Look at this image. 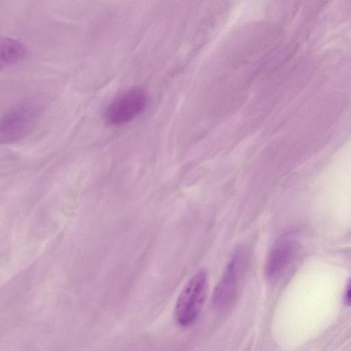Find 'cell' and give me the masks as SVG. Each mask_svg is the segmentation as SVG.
Listing matches in <instances>:
<instances>
[{
	"mask_svg": "<svg viewBox=\"0 0 351 351\" xmlns=\"http://www.w3.org/2000/svg\"><path fill=\"white\" fill-rule=\"evenodd\" d=\"M38 101L27 100L16 104L0 117V144L15 142L25 136L40 114Z\"/></svg>",
	"mask_w": 351,
	"mask_h": 351,
	"instance_id": "1",
	"label": "cell"
},
{
	"mask_svg": "<svg viewBox=\"0 0 351 351\" xmlns=\"http://www.w3.org/2000/svg\"><path fill=\"white\" fill-rule=\"evenodd\" d=\"M208 288L206 273L197 272L180 293L176 305L175 316L182 326H189L197 319L206 299Z\"/></svg>",
	"mask_w": 351,
	"mask_h": 351,
	"instance_id": "2",
	"label": "cell"
},
{
	"mask_svg": "<svg viewBox=\"0 0 351 351\" xmlns=\"http://www.w3.org/2000/svg\"><path fill=\"white\" fill-rule=\"evenodd\" d=\"M147 100V95L144 90L131 89L110 104L106 113V120L112 125L127 123L144 110Z\"/></svg>",
	"mask_w": 351,
	"mask_h": 351,
	"instance_id": "3",
	"label": "cell"
},
{
	"mask_svg": "<svg viewBox=\"0 0 351 351\" xmlns=\"http://www.w3.org/2000/svg\"><path fill=\"white\" fill-rule=\"evenodd\" d=\"M246 261L245 251L241 248L237 250L213 293V302L217 306L228 304L234 297Z\"/></svg>",
	"mask_w": 351,
	"mask_h": 351,
	"instance_id": "4",
	"label": "cell"
},
{
	"mask_svg": "<svg viewBox=\"0 0 351 351\" xmlns=\"http://www.w3.org/2000/svg\"><path fill=\"white\" fill-rule=\"evenodd\" d=\"M295 250V242L291 238L283 239L276 243L266 263V276L270 280L278 278L291 263Z\"/></svg>",
	"mask_w": 351,
	"mask_h": 351,
	"instance_id": "5",
	"label": "cell"
},
{
	"mask_svg": "<svg viewBox=\"0 0 351 351\" xmlns=\"http://www.w3.org/2000/svg\"><path fill=\"white\" fill-rule=\"evenodd\" d=\"M27 54V49L21 42L0 36V71L19 64Z\"/></svg>",
	"mask_w": 351,
	"mask_h": 351,
	"instance_id": "6",
	"label": "cell"
},
{
	"mask_svg": "<svg viewBox=\"0 0 351 351\" xmlns=\"http://www.w3.org/2000/svg\"><path fill=\"white\" fill-rule=\"evenodd\" d=\"M350 284L348 282L347 287L345 290V294H344V302L345 304L349 305L350 303Z\"/></svg>",
	"mask_w": 351,
	"mask_h": 351,
	"instance_id": "7",
	"label": "cell"
}]
</instances>
